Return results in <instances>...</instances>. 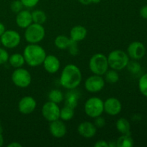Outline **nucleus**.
Listing matches in <instances>:
<instances>
[{"mask_svg":"<svg viewBox=\"0 0 147 147\" xmlns=\"http://www.w3.org/2000/svg\"><path fill=\"white\" fill-rule=\"evenodd\" d=\"M82 81V73L80 68L74 64H67L63 67L60 74V83L67 90L76 89Z\"/></svg>","mask_w":147,"mask_h":147,"instance_id":"1","label":"nucleus"},{"mask_svg":"<svg viewBox=\"0 0 147 147\" xmlns=\"http://www.w3.org/2000/svg\"><path fill=\"white\" fill-rule=\"evenodd\" d=\"M22 55L26 64L34 67L42 65L47 53L38 44H28L24 47Z\"/></svg>","mask_w":147,"mask_h":147,"instance_id":"2","label":"nucleus"},{"mask_svg":"<svg viewBox=\"0 0 147 147\" xmlns=\"http://www.w3.org/2000/svg\"><path fill=\"white\" fill-rule=\"evenodd\" d=\"M109 67L117 71L126 68L130 61L129 55L122 50H113L107 56Z\"/></svg>","mask_w":147,"mask_h":147,"instance_id":"3","label":"nucleus"},{"mask_svg":"<svg viewBox=\"0 0 147 147\" xmlns=\"http://www.w3.org/2000/svg\"><path fill=\"white\" fill-rule=\"evenodd\" d=\"M24 30V39L29 44H38L45 37V30L42 24L32 22Z\"/></svg>","mask_w":147,"mask_h":147,"instance_id":"4","label":"nucleus"},{"mask_svg":"<svg viewBox=\"0 0 147 147\" xmlns=\"http://www.w3.org/2000/svg\"><path fill=\"white\" fill-rule=\"evenodd\" d=\"M88 66L93 74L103 76L109 68L107 56L103 53L94 54L89 60Z\"/></svg>","mask_w":147,"mask_h":147,"instance_id":"5","label":"nucleus"},{"mask_svg":"<svg viewBox=\"0 0 147 147\" xmlns=\"http://www.w3.org/2000/svg\"><path fill=\"white\" fill-rule=\"evenodd\" d=\"M86 114L92 119L101 116L104 112L103 100L98 97H90L86 101L84 106Z\"/></svg>","mask_w":147,"mask_h":147,"instance_id":"6","label":"nucleus"},{"mask_svg":"<svg viewBox=\"0 0 147 147\" xmlns=\"http://www.w3.org/2000/svg\"><path fill=\"white\" fill-rule=\"evenodd\" d=\"M11 81L17 87L25 88L31 84L32 76L27 69L18 67L15 68L11 74Z\"/></svg>","mask_w":147,"mask_h":147,"instance_id":"7","label":"nucleus"},{"mask_svg":"<svg viewBox=\"0 0 147 147\" xmlns=\"http://www.w3.org/2000/svg\"><path fill=\"white\" fill-rule=\"evenodd\" d=\"M0 39L1 44L8 49L15 48L21 42V35L18 32L14 30H6L0 37Z\"/></svg>","mask_w":147,"mask_h":147,"instance_id":"8","label":"nucleus"},{"mask_svg":"<svg viewBox=\"0 0 147 147\" xmlns=\"http://www.w3.org/2000/svg\"><path fill=\"white\" fill-rule=\"evenodd\" d=\"M60 109L57 103L50 100L43 104L41 109V113L43 118L49 122L60 119Z\"/></svg>","mask_w":147,"mask_h":147,"instance_id":"9","label":"nucleus"},{"mask_svg":"<svg viewBox=\"0 0 147 147\" xmlns=\"http://www.w3.org/2000/svg\"><path fill=\"white\" fill-rule=\"evenodd\" d=\"M106 81L102 76L93 74L88 78L85 82V88L88 92L91 93H98L104 88Z\"/></svg>","mask_w":147,"mask_h":147,"instance_id":"10","label":"nucleus"},{"mask_svg":"<svg viewBox=\"0 0 147 147\" xmlns=\"http://www.w3.org/2000/svg\"><path fill=\"white\" fill-rule=\"evenodd\" d=\"M129 58L134 60H141L146 55V47L139 41L131 42L127 47V53Z\"/></svg>","mask_w":147,"mask_h":147,"instance_id":"11","label":"nucleus"},{"mask_svg":"<svg viewBox=\"0 0 147 147\" xmlns=\"http://www.w3.org/2000/svg\"><path fill=\"white\" fill-rule=\"evenodd\" d=\"M37 107V101L33 97L26 96L22 98L18 103V110L22 114L29 115L34 111Z\"/></svg>","mask_w":147,"mask_h":147,"instance_id":"12","label":"nucleus"},{"mask_svg":"<svg viewBox=\"0 0 147 147\" xmlns=\"http://www.w3.org/2000/svg\"><path fill=\"white\" fill-rule=\"evenodd\" d=\"M103 109L109 116H117L121 111L122 104L116 98L110 97L103 101Z\"/></svg>","mask_w":147,"mask_h":147,"instance_id":"13","label":"nucleus"},{"mask_svg":"<svg viewBox=\"0 0 147 147\" xmlns=\"http://www.w3.org/2000/svg\"><path fill=\"white\" fill-rule=\"evenodd\" d=\"M49 130L53 137L56 139H61L65 136L67 133V126L61 119L53 121L50 122Z\"/></svg>","mask_w":147,"mask_h":147,"instance_id":"14","label":"nucleus"},{"mask_svg":"<svg viewBox=\"0 0 147 147\" xmlns=\"http://www.w3.org/2000/svg\"><path fill=\"white\" fill-rule=\"evenodd\" d=\"M44 69L50 74H55L60 68V61L54 55H47L42 63Z\"/></svg>","mask_w":147,"mask_h":147,"instance_id":"15","label":"nucleus"},{"mask_svg":"<svg viewBox=\"0 0 147 147\" xmlns=\"http://www.w3.org/2000/svg\"><path fill=\"white\" fill-rule=\"evenodd\" d=\"M78 132L82 137L91 139L96 135L97 132V127L92 122L83 121L78 126Z\"/></svg>","mask_w":147,"mask_h":147,"instance_id":"16","label":"nucleus"},{"mask_svg":"<svg viewBox=\"0 0 147 147\" xmlns=\"http://www.w3.org/2000/svg\"><path fill=\"white\" fill-rule=\"evenodd\" d=\"M32 23V12L27 9H22L16 16V24L20 28L26 29Z\"/></svg>","mask_w":147,"mask_h":147,"instance_id":"17","label":"nucleus"},{"mask_svg":"<svg viewBox=\"0 0 147 147\" xmlns=\"http://www.w3.org/2000/svg\"><path fill=\"white\" fill-rule=\"evenodd\" d=\"M87 33L88 32L86 27L82 25H76L70 30L69 37L73 41L78 42L86 38Z\"/></svg>","mask_w":147,"mask_h":147,"instance_id":"18","label":"nucleus"},{"mask_svg":"<svg viewBox=\"0 0 147 147\" xmlns=\"http://www.w3.org/2000/svg\"><path fill=\"white\" fill-rule=\"evenodd\" d=\"M116 127L118 131L121 135L131 134V124L129 121L125 118H120L116 123Z\"/></svg>","mask_w":147,"mask_h":147,"instance_id":"19","label":"nucleus"},{"mask_svg":"<svg viewBox=\"0 0 147 147\" xmlns=\"http://www.w3.org/2000/svg\"><path fill=\"white\" fill-rule=\"evenodd\" d=\"M8 62L10 65L14 68L21 67L25 64L24 56L21 53H14V54L11 55L9 57Z\"/></svg>","mask_w":147,"mask_h":147,"instance_id":"20","label":"nucleus"},{"mask_svg":"<svg viewBox=\"0 0 147 147\" xmlns=\"http://www.w3.org/2000/svg\"><path fill=\"white\" fill-rule=\"evenodd\" d=\"M76 89L73 90H70V91L66 94L65 98V105L75 109L76 106H78V98L80 95L75 91Z\"/></svg>","mask_w":147,"mask_h":147,"instance_id":"21","label":"nucleus"},{"mask_svg":"<svg viewBox=\"0 0 147 147\" xmlns=\"http://www.w3.org/2000/svg\"><path fill=\"white\" fill-rule=\"evenodd\" d=\"M70 42H71V40L70 37L66 35L60 34L55 37L54 44L55 47L60 50H66L68 47Z\"/></svg>","mask_w":147,"mask_h":147,"instance_id":"22","label":"nucleus"},{"mask_svg":"<svg viewBox=\"0 0 147 147\" xmlns=\"http://www.w3.org/2000/svg\"><path fill=\"white\" fill-rule=\"evenodd\" d=\"M74 116V109L65 105L64 107L60 109V119L63 121H70Z\"/></svg>","mask_w":147,"mask_h":147,"instance_id":"23","label":"nucleus"},{"mask_svg":"<svg viewBox=\"0 0 147 147\" xmlns=\"http://www.w3.org/2000/svg\"><path fill=\"white\" fill-rule=\"evenodd\" d=\"M104 80L106 83L109 84H115L119 80V74L117 70L111 69L108 70L104 75Z\"/></svg>","mask_w":147,"mask_h":147,"instance_id":"24","label":"nucleus"},{"mask_svg":"<svg viewBox=\"0 0 147 147\" xmlns=\"http://www.w3.org/2000/svg\"><path fill=\"white\" fill-rule=\"evenodd\" d=\"M32 22L37 24H43L47 21V15L45 12L40 9L34 10L32 12Z\"/></svg>","mask_w":147,"mask_h":147,"instance_id":"25","label":"nucleus"},{"mask_svg":"<svg viewBox=\"0 0 147 147\" xmlns=\"http://www.w3.org/2000/svg\"><path fill=\"white\" fill-rule=\"evenodd\" d=\"M134 144L133 139L130 135H121L116 140L117 147H132Z\"/></svg>","mask_w":147,"mask_h":147,"instance_id":"26","label":"nucleus"},{"mask_svg":"<svg viewBox=\"0 0 147 147\" xmlns=\"http://www.w3.org/2000/svg\"><path fill=\"white\" fill-rule=\"evenodd\" d=\"M48 99L50 101L59 104L64 99V95L61 90H58V89H53L49 93Z\"/></svg>","mask_w":147,"mask_h":147,"instance_id":"27","label":"nucleus"},{"mask_svg":"<svg viewBox=\"0 0 147 147\" xmlns=\"http://www.w3.org/2000/svg\"><path fill=\"white\" fill-rule=\"evenodd\" d=\"M139 90L144 96L147 98V73L141 76L139 78Z\"/></svg>","mask_w":147,"mask_h":147,"instance_id":"28","label":"nucleus"},{"mask_svg":"<svg viewBox=\"0 0 147 147\" xmlns=\"http://www.w3.org/2000/svg\"><path fill=\"white\" fill-rule=\"evenodd\" d=\"M126 67L133 74H137V73H140L141 70H142L141 65L138 62H136V60H134L132 61H129V64H128Z\"/></svg>","mask_w":147,"mask_h":147,"instance_id":"29","label":"nucleus"},{"mask_svg":"<svg viewBox=\"0 0 147 147\" xmlns=\"http://www.w3.org/2000/svg\"><path fill=\"white\" fill-rule=\"evenodd\" d=\"M24 7V5L20 0H14L11 3V5H10V9H11V11L14 13H17V14L20 12V11H22Z\"/></svg>","mask_w":147,"mask_h":147,"instance_id":"30","label":"nucleus"},{"mask_svg":"<svg viewBox=\"0 0 147 147\" xmlns=\"http://www.w3.org/2000/svg\"><path fill=\"white\" fill-rule=\"evenodd\" d=\"M67 49H68L69 50V53L73 56L78 55V54L79 53L78 45L77 42H75V41H73V40H71V42H70Z\"/></svg>","mask_w":147,"mask_h":147,"instance_id":"31","label":"nucleus"},{"mask_svg":"<svg viewBox=\"0 0 147 147\" xmlns=\"http://www.w3.org/2000/svg\"><path fill=\"white\" fill-rule=\"evenodd\" d=\"M9 57V55L8 52L5 49L0 47V65H3L8 62Z\"/></svg>","mask_w":147,"mask_h":147,"instance_id":"32","label":"nucleus"},{"mask_svg":"<svg viewBox=\"0 0 147 147\" xmlns=\"http://www.w3.org/2000/svg\"><path fill=\"white\" fill-rule=\"evenodd\" d=\"M26 8H33L37 5L40 0H20Z\"/></svg>","mask_w":147,"mask_h":147,"instance_id":"33","label":"nucleus"},{"mask_svg":"<svg viewBox=\"0 0 147 147\" xmlns=\"http://www.w3.org/2000/svg\"><path fill=\"white\" fill-rule=\"evenodd\" d=\"M93 123H94L95 126L97 128H103L104 127L105 125H106V119H105L104 118L101 117V116H100L95 118V121Z\"/></svg>","mask_w":147,"mask_h":147,"instance_id":"34","label":"nucleus"},{"mask_svg":"<svg viewBox=\"0 0 147 147\" xmlns=\"http://www.w3.org/2000/svg\"><path fill=\"white\" fill-rule=\"evenodd\" d=\"M83 5H90L91 4H98L101 0H78Z\"/></svg>","mask_w":147,"mask_h":147,"instance_id":"35","label":"nucleus"},{"mask_svg":"<svg viewBox=\"0 0 147 147\" xmlns=\"http://www.w3.org/2000/svg\"><path fill=\"white\" fill-rule=\"evenodd\" d=\"M95 147H109V143L105 140H98L94 144Z\"/></svg>","mask_w":147,"mask_h":147,"instance_id":"36","label":"nucleus"},{"mask_svg":"<svg viewBox=\"0 0 147 147\" xmlns=\"http://www.w3.org/2000/svg\"><path fill=\"white\" fill-rule=\"evenodd\" d=\"M140 16L143 19L147 20V5H144L141 8L140 11H139Z\"/></svg>","mask_w":147,"mask_h":147,"instance_id":"37","label":"nucleus"},{"mask_svg":"<svg viewBox=\"0 0 147 147\" xmlns=\"http://www.w3.org/2000/svg\"><path fill=\"white\" fill-rule=\"evenodd\" d=\"M8 147H22V144L17 142H13L7 145Z\"/></svg>","mask_w":147,"mask_h":147,"instance_id":"38","label":"nucleus"},{"mask_svg":"<svg viewBox=\"0 0 147 147\" xmlns=\"http://www.w3.org/2000/svg\"><path fill=\"white\" fill-rule=\"evenodd\" d=\"M6 31V28H5V26L3 23L0 22V37L3 34V33Z\"/></svg>","mask_w":147,"mask_h":147,"instance_id":"39","label":"nucleus"},{"mask_svg":"<svg viewBox=\"0 0 147 147\" xmlns=\"http://www.w3.org/2000/svg\"><path fill=\"white\" fill-rule=\"evenodd\" d=\"M108 143H109V147H117V146H116V141H111Z\"/></svg>","mask_w":147,"mask_h":147,"instance_id":"40","label":"nucleus"},{"mask_svg":"<svg viewBox=\"0 0 147 147\" xmlns=\"http://www.w3.org/2000/svg\"><path fill=\"white\" fill-rule=\"evenodd\" d=\"M4 136H3L2 133H0V147H1L4 144Z\"/></svg>","mask_w":147,"mask_h":147,"instance_id":"41","label":"nucleus"},{"mask_svg":"<svg viewBox=\"0 0 147 147\" xmlns=\"http://www.w3.org/2000/svg\"><path fill=\"white\" fill-rule=\"evenodd\" d=\"M3 131V129H2V126H1V123H0V133H2Z\"/></svg>","mask_w":147,"mask_h":147,"instance_id":"42","label":"nucleus"},{"mask_svg":"<svg viewBox=\"0 0 147 147\" xmlns=\"http://www.w3.org/2000/svg\"><path fill=\"white\" fill-rule=\"evenodd\" d=\"M0 45H1V39H0Z\"/></svg>","mask_w":147,"mask_h":147,"instance_id":"43","label":"nucleus"}]
</instances>
